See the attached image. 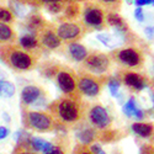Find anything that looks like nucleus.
Instances as JSON below:
<instances>
[{
    "mask_svg": "<svg viewBox=\"0 0 154 154\" xmlns=\"http://www.w3.org/2000/svg\"><path fill=\"white\" fill-rule=\"evenodd\" d=\"M84 20L91 26H99L102 22V12L96 8H89L85 10Z\"/></svg>",
    "mask_w": 154,
    "mask_h": 154,
    "instance_id": "nucleus-16",
    "label": "nucleus"
},
{
    "mask_svg": "<svg viewBox=\"0 0 154 154\" xmlns=\"http://www.w3.org/2000/svg\"><path fill=\"white\" fill-rule=\"evenodd\" d=\"M134 4L140 8L142 5H148V4H150V0H134Z\"/></svg>",
    "mask_w": 154,
    "mask_h": 154,
    "instance_id": "nucleus-33",
    "label": "nucleus"
},
{
    "mask_svg": "<svg viewBox=\"0 0 154 154\" xmlns=\"http://www.w3.org/2000/svg\"><path fill=\"white\" fill-rule=\"evenodd\" d=\"M152 97H153V102H154V95H152Z\"/></svg>",
    "mask_w": 154,
    "mask_h": 154,
    "instance_id": "nucleus-41",
    "label": "nucleus"
},
{
    "mask_svg": "<svg viewBox=\"0 0 154 154\" xmlns=\"http://www.w3.org/2000/svg\"><path fill=\"white\" fill-rule=\"evenodd\" d=\"M79 89L88 96H96L99 94V84L91 79H88V78H83L79 82Z\"/></svg>",
    "mask_w": 154,
    "mask_h": 154,
    "instance_id": "nucleus-15",
    "label": "nucleus"
},
{
    "mask_svg": "<svg viewBox=\"0 0 154 154\" xmlns=\"http://www.w3.org/2000/svg\"><path fill=\"white\" fill-rule=\"evenodd\" d=\"M79 154H90V153H88V152H80Z\"/></svg>",
    "mask_w": 154,
    "mask_h": 154,
    "instance_id": "nucleus-40",
    "label": "nucleus"
},
{
    "mask_svg": "<svg viewBox=\"0 0 154 154\" xmlns=\"http://www.w3.org/2000/svg\"><path fill=\"white\" fill-rule=\"evenodd\" d=\"M47 10L51 12V14H57L62 10V4L60 3H51L47 4Z\"/></svg>",
    "mask_w": 154,
    "mask_h": 154,
    "instance_id": "nucleus-28",
    "label": "nucleus"
},
{
    "mask_svg": "<svg viewBox=\"0 0 154 154\" xmlns=\"http://www.w3.org/2000/svg\"><path fill=\"white\" fill-rule=\"evenodd\" d=\"M97 40L101 41L105 46H107V47H110V48H112V47H115L116 45H119V42L115 40L112 36H110V35H105V33H100V35H97Z\"/></svg>",
    "mask_w": 154,
    "mask_h": 154,
    "instance_id": "nucleus-23",
    "label": "nucleus"
},
{
    "mask_svg": "<svg viewBox=\"0 0 154 154\" xmlns=\"http://www.w3.org/2000/svg\"><path fill=\"white\" fill-rule=\"evenodd\" d=\"M57 35L60 40H73V38L78 37L80 35V29L78 25L72 23V22H64L60 23L57 27Z\"/></svg>",
    "mask_w": 154,
    "mask_h": 154,
    "instance_id": "nucleus-7",
    "label": "nucleus"
},
{
    "mask_svg": "<svg viewBox=\"0 0 154 154\" xmlns=\"http://www.w3.org/2000/svg\"><path fill=\"white\" fill-rule=\"evenodd\" d=\"M136 109H137V107H136V104H134V100H133V99H130L127 104L123 106V112H125L126 116L131 117V116H133Z\"/></svg>",
    "mask_w": 154,
    "mask_h": 154,
    "instance_id": "nucleus-26",
    "label": "nucleus"
},
{
    "mask_svg": "<svg viewBox=\"0 0 154 154\" xmlns=\"http://www.w3.org/2000/svg\"><path fill=\"white\" fill-rule=\"evenodd\" d=\"M109 89H110V91L112 94V96L116 97L119 95V89H120V83L117 80H111L109 83Z\"/></svg>",
    "mask_w": 154,
    "mask_h": 154,
    "instance_id": "nucleus-27",
    "label": "nucleus"
},
{
    "mask_svg": "<svg viewBox=\"0 0 154 154\" xmlns=\"http://www.w3.org/2000/svg\"><path fill=\"white\" fill-rule=\"evenodd\" d=\"M45 154H64V152H63V149L59 146H54L53 144V147L51 148L48 152H46Z\"/></svg>",
    "mask_w": 154,
    "mask_h": 154,
    "instance_id": "nucleus-29",
    "label": "nucleus"
},
{
    "mask_svg": "<svg viewBox=\"0 0 154 154\" xmlns=\"http://www.w3.org/2000/svg\"><path fill=\"white\" fill-rule=\"evenodd\" d=\"M78 138L82 140L84 144H88V143H90L93 140L94 132H93V130H90V128H83V130H80L78 132Z\"/></svg>",
    "mask_w": 154,
    "mask_h": 154,
    "instance_id": "nucleus-22",
    "label": "nucleus"
},
{
    "mask_svg": "<svg viewBox=\"0 0 154 154\" xmlns=\"http://www.w3.org/2000/svg\"><path fill=\"white\" fill-rule=\"evenodd\" d=\"M107 21H109L110 25H112V26H115L116 29H122V27H125V25H123V22H122V19H121L119 15H116V14H110L109 17H107Z\"/></svg>",
    "mask_w": 154,
    "mask_h": 154,
    "instance_id": "nucleus-25",
    "label": "nucleus"
},
{
    "mask_svg": "<svg viewBox=\"0 0 154 154\" xmlns=\"http://www.w3.org/2000/svg\"><path fill=\"white\" fill-rule=\"evenodd\" d=\"M63 0H38L40 4H51V3H60Z\"/></svg>",
    "mask_w": 154,
    "mask_h": 154,
    "instance_id": "nucleus-34",
    "label": "nucleus"
},
{
    "mask_svg": "<svg viewBox=\"0 0 154 154\" xmlns=\"http://www.w3.org/2000/svg\"><path fill=\"white\" fill-rule=\"evenodd\" d=\"M22 122L26 128L38 132H48L54 128L52 116L43 111H30L22 109Z\"/></svg>",
    "mask_w": 154,
    "mask_h": 154,
    "instance_id": "nucleus-2",
    "label": "nucleus"
},
{
    "mask_svg": "<svg viewBox=\"0 0 154 154\" xmlns=\"http://www.w3.org/2000/svg\"><path fill=\"white\" fill-rule=\"evenodd\" d=\"M0 21L5 22V23H9V25H12V23L15 22V15H14V12H12L9 8L0 5Z\"/></svg>",
    "mask_w": 154,
    "mask_h": 154,
    "instance_id": "nucleus-20",
    "label": "nucleus"
},
{
    "mask_svg": "<svg viewBox=\"0 0 154 154\" xmlns=\"http://www.w3.org/2000/svg\"><path fill=\"white\" fill-rule=\"evenodd\" d=\"M133 116H136L137 119H143V112L140 111V110H138V109H136V111H134V113H133Z\"/></svg>",
    "mask_w": 154,
    "mask_h": 154,
    "instance_id": "nucleus-36",
    "label": "nucleus"
},
{
    "mask_svg": "<svg viewBox=\"0 0 154 154\" xmlns=\"http://www.w3.org/2000/svg\"><path fill=\"white\" fill-rule=\"evenodd\" d=\"M12 12H14V15L16 14L17 16H22L25 14V9H23V5L20 4L19 2L16 0H11L10 2V8H9Z\"/></svg>",
    "mask_w": 154,
    "mask_h": 154,
    "instance_id": "nucleus-24",
    "label": "nucleus"
},
{
    "mask_svg": "<svg viewBox=\"0 0 154 154\" xmlns=\"http://www.w3.org/2000/svg\"><path fill=\"white\" fill-rule=\"evenodd\" d=\"M0 82H2V80H0Z\"/></svg>",
    "mask_w": 154,
    "mask_h": 154,
    "instance_id": "nucleus-43",
    "label": "nucleus"
},
{
    "mask_svg": "<svg viewBox=\"0 0 154 154\" xmlns=\"http://www.w3.org/2000/svg\"><path fill=\"white\" fill-rule=\"evenodd\" d=\"M3 76H4V73H3L2 70H0V78H3Z\"/></svg>",
    "mask_w": 154,
    "mask_h": 154,
    "instance_id": "nucleus-39",
    "label": "nucleus"
},
{
    "mask_svg": "<svg viewBox=\"0 0 154 154\" xmlns=\"http://www.w3.org/2000/svg\"><path fill=\"white\" fill-rule=\"evenodd\" d=\"M15 139L17 140V144L12 152V154H38L36 150L32 149L30 144V138L25 134L21 137V132H17L15 134Z\"/></svg>",
    "mask_w": 154,
    "mask_h": 154,
    "instance_id": "nucleus-12",
    "label": "nucleus"
},
{
    "mask_svg": "<svg viewBox=\"0 0 154 154\" xmlns=\"http://www.w3.org/2000/svg\"><path fill=\"white\" fill-rule=\"evenodd\" d=\"M16 2H19L20 4L25 5V4H27V5H40V3H38V0H16Z\"/></svg>",
    "mask_w": 154,
    "mask_h": 154,
    "instance_id": "nucleus-30",
    "label": "nucleus"
},
{
    "mask_svg": "<svg viewBox=\"0 0 154 154\" xmlns=\"http://www.w3.org/2000/svg\"><path fill=\"white\" fill-rule=\"evenodd\" d=\"M26 27L29 29V31L33 35V33H38L40 31H42L46 27V21L43 20V17L37 14V12H32L26 17Z\"/></svg>",
    "mask_w": 154,
    "mask_h": 154,
    "instance_id": "nucleus-13",
    "label": "nucleus"
},
{
    "mask_svg": "<svg viewBox=\"0 0 154 154\" xmlns=\"http://www.w3.org/2000/svg\"><path fill=\"white\" fill-rule=\"evenodd\" d=\"M17 41V35L11 25L0 21V47L14 45Z\"/></svg>",
    "mask_w": 154,
    "mask_h": 154,
    "instance_id": "nucleus-9",
    "label": "nucleus"
},
{
    "mask_svg": "<svg viewBox=\"0 0 154 154\" xmlns=\"http://www.w3.org/2000/svg\"><path fill=\"white\" fill-rule=\"evenodd\" d=\"M134 16H136V19L138 20V21H142L143 20V11H142V9H140L139 6L136 9V11H134Z\"/></svg>",
    "mask_w": 154,
    "mask_h": 154,
    "instance_id": "nucleus-32",
    "label": "nucleus"
},
{
    "mask_svg": "<svg viewBox=\"0 0 154 154\" xmlns=\"http://www.w3.org/2000/svg\"><path fill=\"white\" fill-rule=\"evenodd\" d=\"M91 150H93L95 154H100V153L102 152V149H101V147H100L99 144H94V146L91 147Z\"/></svg>",
    "mask_w": 154,
    "mask_h": 154,
    "instance_id": "nucleus-35",
    "label": "nucleus"
},
{
    "mask_svg": "<svg viewBox=\"0 0 154 154\" xmlns=\"http://www.w3.org/2000/svg\"><path fill=\"white\" fill-rule=\"evenodd\" d=\"M14 93H15V86L10 82H5V80L0 82V96L10 97L14 95Z\"/></svg>",
    "mask_w": 154,
    "mask_h": 154,
    "instance_id": "nucleus-21",
    "label": "nucleus"
},
{
    "mask_svg": "<svg viewBox=\"0 0 154 154\" xmlns=\"http://www.w3.org/2000/svg\"><path fill=\"white\" fill-rule=\"evenodd\" d=\"M153 32H154V29L153 27H147L146 29V33H148V36L152 38V36H153Z\"/></svg>",
    "mask_w": 154,
    "mask_h": 154,
    "instance_id": "nucleus-37",
    "label": "nucleus"
},
{
    "mask_svg": "<svg viewBox=\"0 0 154 154\" xmlns=\"http://www.w3.org/2000/svg\"><path fill=\"white\" fill-rule=\"evenodd\" d=\"M102 2H105V3H113V2H116V0H102Z\"/></svg>",
    "mask_w": 154,
    "mask_h": 154,
    "instance_id": "nucleus-38",
    "label": "nucleus"
},
{
    "mask_svg": "<svg viewBox=\"0 0 154 154\" xmlns=\"http://www.w3.org/2000/svg\"><path fill=\"white\" fill-rule=\"evenodd\" d=\"M150 3H153V4H154V0H150Z\"/></svg>",
    "mask_w": 154,
    "mask_h": 154,
    "instance_id": "nucleus-42",
    "label": "nucleus"
},
{
    "mask_svg": "<svg viewBox=\"0 0 154 154\" xmlns=\"http://www.w3.org/2000/svg\"><path fill=\"white\" fill-rule=\"evenodd\" d=\"M85 66L88 67V69H90L95 73H102L105 72L109 67V60L105 56H90L86 59Z\"/></svg>",
    "mask_w": 154,
    "mask_h": 154,
    "instance_id": "nucleus-10",
    "label": "nucleus"
},
{
    "mask_svg": "<svg viewBox=\"0 0 154 154\" xmlns=\"http://www.w3.org/2000/svg\"><path fill=\"white\" fill-rule=\"evenodd\" d=\"M9 130L6 127H4V126H2L0 127V139H4V138H6L8 136H9Z\"/></svg>",
    "mask_w": 154,
    "mask_h": 154,
    "instance_id": "nucleus-31",
    "label": "nucleus"
},
{
    "mask_svg": "<svg viewBox=\"0 0 154 154\" xmlns=\"http://www.w3.org/2000/svg\"><path fill=\"white\" fill-rule=\"evenodd\" d=\"M19 46L22 47L23 49L30 51V52L40 54V41H38V38L32 33L21 36L19 38Z\"/></svg>",
    "mask_w": 154,
    "mask_h": 154,
    "instance_id": "nucleus-11",
    "label": "nucleus"
},
{
    "mask_svg": "<svg viewBox=\"0 0 154 154\" xmlns=\"http://www.w3.org/2000/svg\"><path fill=\"white\" fill-rule=\"evenodd\" d=\"M119 58L123 64L130 66V67H136L140 62V56L134 49H123V51H121L120 54H119Z\"/></svg>",
    "mask_w": 154,
    "mask_h": 154,
    "instance_id": "nucleus-14",
    "label": "nucleus"
},
{
    "mask_svg": "<svg viewBox=\"0 0 154 154\" xmlns=\"http://www.w3.org/2000/svg\"><path fill=\"white\" fill-rule=\"evenodd\" d=\"M45 91L40 86L36 85H27L22 89L21 91V106L22 109H26L31 105L42 106L45 105Z\"/></svg>",
    "mask_w": 154,
    "mask_h": 154,
    "instance_id": "nucleus-4",
    "label": "nucleus"
},
{
    "mask_svg": "<svg viewBox=\"0 0 154 154\" xmlns=\"http://www.w3.org/2000/svg\"><path fill=\"white\" fill-rule=\"evenodd\" d=\"M68 51H69L70 56L73 57V59L78 60V62L83 60V59L86 57V49H85L82 45H78V43H72V45H69Z\"/></svg>",
    "mask_w": 154,
    "mask_h": 154,
    "instance_id": "nucleus-17",
    "label": "nucleus"
},
{
    "mask_svg": "<svg viewBox=\"0 0 154 154\" xmlns=\"http://www.w3.org/2000/svg\"><path fill=\"white\" fill-rule=\"evenodd\" d=\"M56 78H57V83L59 89L66 93V94H73L75 91V80H74V76L69 70H59L56 74Z\"/></svg>",
    "mask_w": 154,
    "mask_h": 154,
    "instance_id": "nucleus-5",
    "label": "nucleus"
},
{
    "mask_svg": "<svg viewBox=\"0 0 154 154\" xmlns=\"http://www.w3.org/2000/svg\"><path fill=\"white\" fill-rule=\"evenodd\" d=\"M132 130L140 137H149L153 132V126L149 123H133Z\"/></svg>",
    "mask_w": 154,
    "mask_h": 154,
    "instance_id": "nucleus-19",
    "label": "nucleus"
},
{
    "mask_svg": "<svg viewBox=\"0 0 154 154\" xmlns=\"http://www.w3.org/2000/svg\"><path fill=\"white\" fill-rule=\"evenodd\" d=\"M37 35H38V41H40V43L46 48L56 49L60 46V38L58 37V35L52 29L45 27Z\"/></svg>",
    "mask_w": 154,
    "mask_h": 154,
    "instance_id": "nucleus-6",
    "label": "nucleus"
},
{
    "mask_svg": "<svg viewBox=\"0 0 154 154\" xmlns=\"http://www.w3.org/2000/svg\"><path fill=\"white\" fill-rule=\"evenodd\" d=\"M38 56L27 49H23L19 45H6L0 47V60L6 67L17 73L29 72L35 68Z\"/></svg>",
    "mask_w": 154,
    "mask_h": 154,
    "instance_id": "nucleus-1",
    "label": "nucleus"
},
{
    "mask_svg": "<svg viewBox=\"0 0 154 154\" xmlns=\"http://www.w3.org/2000/svg\"><path fill=\"white\" fill-rule=\"evenodd\" d=\"M49 109L58 117V120H60L64 123H72L79 117L78 105L69 99H60L53 102L49 106Z\"/></svg>",
    "mask_w": 154,
    "mask_h": 154,
    "instance_id": "nucleus-3",
    "label": "nucleus"
},
{
    "mask_svg": "<svg viewBox=\"0 0 154 154\" xmlns=\"http://www.w3.org/2000/svg\"><path fill=\"white\" fill-rule=\"evenodd\" d=\"M125 83H126L128 86H132V88H134V89H138V90H142V89L144 88V82H143V79L140 78L139 75L133 74V73L126 74V76H125Z\"/></svg>",
    "mask_w": 154,
    "mask_h": 154,
    "instance_id": "nucleus-18",
    "label": "nucleus"
},
{
    "mask_svg": "<svg viewBox=\"0 0 154 154\" xmlns=\"http://www.w3.org/2000/svg\"><path fill=\"white\" fill-rule=\"evenodd\" d=\"M90 120L91 122L99 127V128H105L110 125V116H109V113L107 111L104 109V107H101V106H95L93 107V110L90 111Z\"/></svg>",
    "mask_w": 154,
    "mask_h": 154,
    "instance_id": "nucleus-8",
    "label": "nucleus"
}]
</instances>
